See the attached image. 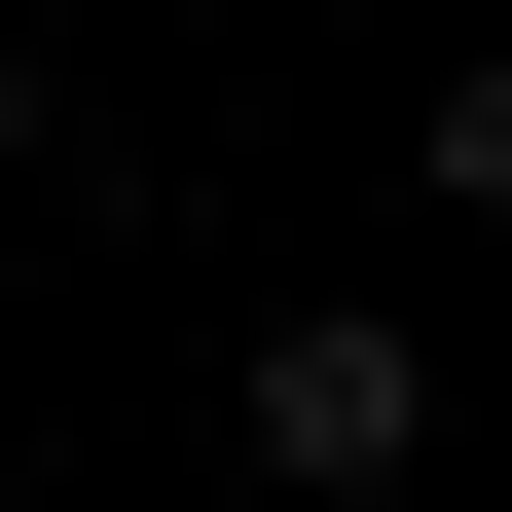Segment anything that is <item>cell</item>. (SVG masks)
Instances as JSON below:
<instances>
[{
  "label": "cell",
  "instance_id": "cell-1",
  "mask_svg": "<svg viewBox=\"0 0 512 512\" xmlns=\"http://www.w3.org/2000/svg\"><path fill=\"white\" fill-rule=\"evenodd\" d=\"M256 476H293V512H403V476H439V366H403V293H293V330H256Z\"/></svg>",
  "mask_w": 512,
  "mask_h": 512
},
{
  "label": "cell",
  "instance_id": "cell-2",
  "mask_svg": "<svg viewBox=\"0 0 512 512\" xmlns=\"http://www.w3.org/2000/svg\"><path fill=\"white\" fill-rule=\"evenodd\" d=\"M0 183H37V0H0Z\"/></svg>",
  "mask_w": 512,
  "mask_h": 512
}]
</instances>
